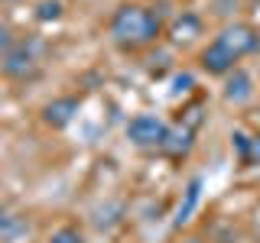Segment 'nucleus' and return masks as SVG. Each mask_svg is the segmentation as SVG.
<instances>
[{"label": "nucleus", "instance_id": "obj_1", "mask_svg": "<svg viewBox=\"0 0 260 243\" xmlns=\"http://www.w3.org/2000/svg\"><path fill=\"white\" fill-rule=\"evenodd\" d=\"M111 36H114V43L124 46V49L150 46L159 36V16L140 4H124L111 16Z\"/></svg>", "mask_w": 260, "mask_h": 243}, {"label": "nucleus", "instance_id": "obj_2", "mask_svg": "<svg viewBox=\"0 0 260 243\" xmlns=\"http://www.w3.org/2000/svg\"><path fill=\"white\" fill-rule=\"evenodd\" d=\"M166 136H169V127L159 117H153V113H140V117H134L127 124V140L134 146H140V149H156V146L162 149Z\"/></svg>", "mask_w": 260, "mask_h": 243}, {"label": "nucleus", "instance_id": "obj_3", "mask_svg": "<svg viewBox=\"0 0 260 243\" xmlns=\"http://www.w3.org/2000/svg\"><path fill=\"white\" fill-rule=\"evenodd\" d=\"M215 43H221L228 52L241 62L247 52H254V49H257V29L247 26V23H234V26H224L221 32H218Z\"/></svg>", "mask_w": 260, "mask_h": 243}, {"label": "nucleus", "instance_id": "obj_4", "mask_svg": "<svg viewBox=\"0 0 260 243\" xmlns=\"http://www.w3.org/2000/svg\"><path fill=\"white\" fill-rule=\"evenodd\" d=\"M199 62H202V68H205L208 75H231V71L238 68V59H234L221 43H208L202 49Z\"/></svg>", "mask_w": 260, "mask_h": 243}, {"label": "nucleus", "instance_id": "obj_5", "mask_svg": "<svg viewBox=\"0 0 260 243\" xmlns=\"http://www.w3.org/2000/svg\"><path fill=\"white\" fill-rule=\"evenodd\" d=\"M0 68H4L7 78H26L36 71V55H32L29 46H13L10 52L0 59Z\"/></svg>", "mask_w": 260, "mask_h": 243}, {"label": "nucleus", "instance_id": "obj_6", "mask_svg": "<svg viewBox=\"0 0 260 243\" xmlns=\"http://www.w3.org/2000/svg\"><path fill=\"white\" fill-rule=\"evenodd\" d=\"M75 113H78V97H55V101H49L43 107V120H46V127L62 130L75 120Z\"/></svg>", "mask_w": 260, "mask_h": 243}, {"label": "nucleus", "instance_id": "obj_7", "mask_svg": "<svg viewBox=\"0 0 260 243\" xmlns=\"http://www.w3.org/2000/svg\"><path fill=\"white\" fill-rule=\"evenodd\" d=\"M195 36H202V20L195 13H182L169 23V43L173 46H185V43H192Z\"/></svg>", "mask_w": 260, "mask_h": 243}, {"label": "nucleus", "instance_id": "obj_8", "mask_svg": "<svg viewBox=\"0 0 260 243\" xmlns=\"http://www.w3.org/2000/svg\"><path fill=\"white\" fill-rule=\"evenodd\" d=\"M250 94H254V81H250V75L244 68H234L231 75H228V81H224V101L244 104V101H250Z\"/></svg>", "mask_w": 260, "mask_h": 243}, {"label": "nucleus", "instance_id": "obj_9", "mask_svg": "<svg viewBox=\"0 0 260 243\" xmlns=\"http://www.w3.org/2000/svg\"><path fill=\"white\" fill-rule=\"evenodd\" d=\"M231 143H234V149H238L241 166H260V136H247V133H241V130H234Z\"/></svg>", "mask_w": 260, "mask_h": 243}, {"label": "nucleus", "instance_id": "obj_10", "mask_svg": "<svg viewBox=\"0 0 260 243\" xmlns=\"http://www.w3.org/2000/svg\"><path fill=\"white\" fill-rule=\"evenodd\" d=\"M199 198H202V178H192V182L185 185V198L179 201V208H176L173 227H182L185 221H189V217H192V211L199 208Z\"/></svg>", "mask_w": 260, "mask_h": 243}, {"label": "nucleus", "instance_id": "obj_11", "mask_svg": "<svg viewBox=\"0 0 260 243\" xmlns=\"http://www.w3.org/2000/svg\"><path fill=\"white\" fill-rule=\"evenodd\" d=\"M62 10H65L62 0H39L36 4V20L39 23H55L62 16Z\"/></svg>", "mask_w": 260, "mask_h": 243}, {"label": "nucleus", "instance_id": "obj_12", "mask_svg": "<svg viewBox=\"0 0 260 243\" xmlns=\"http://www.w3.org/2000/svg\"><path fill=\"white\" fill-rule=\"evenodd\" d=\"M162 149H169V152H185V149H189V130H169Z\"/></svg>", "mask_w": 260, "mask_h": 243}, {"label": "nucleus", "instance_id": "obj_13", "mask_svg": "<svg viewBox=\"0 0 260 243\" xmlns=\"http://www.w3.org/2000/svg\"><path fill=\"white\" fill-rule=\"evenodd\" d=\"M49 243H85V237L75 227H59V230L49 233Z\"/></svg>", "mask_w": 260, "mask_h": 243}, {"label": "nucleus", "instance_id": "obj_14", "mask_svg": "<svg viewBox=\"0 0 260 243\" xmlns=\"http://www.w3.org/2000/svg\"><path fill=\"white\" fill-rule=\"evenodd\" d=\"M13 46H16V43H13V32L7 29V26H0V59H4V55L10 52Z\"/></svg>", "mask_w": 260, "mask_h": 243}, {"label": "nucleus", "instance_id": "obj_15", "mask_svg": "<svg viewBox=\"0 0 260 243\" xmlns=\"http://www.w3.org/2000/svg\"><path fill=\"white\" fill-rule=\"evenodd\" d=\"M10 227V214H7V208H0V233Z\"/></svg>", "mask_w": 260, "mask_h": 243}]
</instances>
